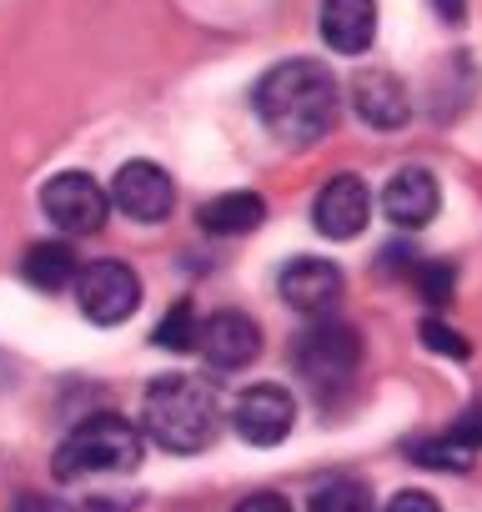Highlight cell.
Wrapping results in <instances>:
<instances>
[{
	"label": "cell",
	"instance_id": "cell-11",
	"mask_svg": "<svg viewBox=\"0 0 482 512\" xmlns=\"http://www.w3.org/2000/svg\"><path fill=\"white\" fill-rule=\"evenodd\" d=\"M282 297L287 307L322 317L342 302V267L327 262V256H297L292 267H282Z\"/></svg>",
	"mask_w": 482,
	"mask_h": 512
},
{
	"label": "cell",
	"instance_id": "cell-6",
	"mask_svg": "<svg viewBox=\"0 0 482 512\" xmlns=\"http://www.w3.org/2000/svg\"><path fill=\"white\" fill-rule=\"evenodd\" d=\"M297 367L302 377H312L317 387H342L357 367H362V337L347 322H317L312 332H302L297 342Z\"/></svg>",
	"mask_w": 482,
	"mask_h": 512
},
{
	"label": "cell",
	"instance_id": "cell-23",
	"mask_svg": "<svg viewBox=\"0 0 482 512\" xmlns=\"http://www.w3.org/2000/svg\"><path fill=\"white\" fill-rule=\"evenodd\" d=\"M387 512H442V507H437V497H432V492L407 487V492H397V497L387 502Z\"/></svg>",
	"mask_w": 482,
	"mask_h": 512
},
{
	"label": "cell",
	"instance_id": "cell-21",
	"mask_svg": "<svg viewBox=\"0 0 482 512\" xmlns=\"http://www.w3.org/2000/svg\"><path fill=\"white\" fill-rule=\"evenodd\" d=\"M417 287H422L427 307H447V297H452V267L447 262H427L417 272Z\"/></svg>",
	"mask_w": 482,
	"mask_h": 512
},
{
	"label": "cell",
	"instance_id": "cell-25",
	"mask_svg": "<svg viewBox=\"0 0 482 512\" xmlns=\"http://www.w3.org/2000/svg\"><path fill=\"white\" fill-rule=\"evenodd\" d=\"M427 6H432V11L442 16V21H452V26H457V21L467 16V0H427Z\"/></svg>",
	"mask_w": 482,
	"mask_h": 512
},
{
	"label": "cell",
	"instance_id": "cell-17",
	"mask_svg": "<svg viewBox=\"0 0 482 512\" xmlns=\"http://www.w3.org/2000/svg\"><path fill=\"white\" fill-rule=\"evenodd\" d=\"M307 512H372V487L362 477H332L312 492Z\"/></svg>",
	"mask_w": 482,
	"mask_h": 512
},
{
	"label": "cell",
	"instance_id": "cell-1",
	"mask_svg": "<svg viewBox=\"0 0 482 512\" xmlns=\"http://www.w3.org/2000/svg\"><path fill=\"white\" fill-rule=\"evenodd\" d=\"M257 116L287 146H312L337 126V81L317 61H282L257 81Z\"/></svg>",
	"mask_w": 482,
	"mask_h": 512
},
{
	"label": "cell",
	"instance_id": "cell-13",
	"mask_svg": "<svg viewBox=\"0 0 482 512\" xmlns=\"http://www.w3.org/2000/svg\"><path fill=\"white\" fill-rule=\"evenodd\" d=\"M317 26L337 56H362L377 41V0H322Z\"/></svg>",
	"mask_w": 482,
	"mask_h": 512
},
{
	"label": "cell",
	"instance_id": "cell-5",
	"mask_svg": "<svg viewBox=\"0 0 482 512\" xmlns=\"http://www.w3.org/2000/svg\"><path fill=\"white\" fill-rule=\"evenodd\" d=\"M41 206H46V216H51L61 231L91 236V231L106 226L111 196L101 191L96 176H86V171H61V176H51V181L41 186Z\"/></svg>",
	"mask_w": 482,
	"mask_h": 512
},
{
	"label": "cell",
	"instance_id": "cell-2",
	"mask_svg": "<svg viewBox=\"0 0 482 512\" xmlns=\"http://www.w3.org/2000/svg\"><path fill=\"white\" fill-rule=\"evenodd\" d=\"M141 422H146V437L156 447H166L176 457H191V452H206L211 447L216 422H221V407H216V392L201 377L171 372V377H156L146 387Z\"/></svg>",
	"mask_w": 482,
	"mask_h": 512
},
{
	"label": "cell",
	"instance_id": "cell-14",
	"mask_svg": "<svg viewBox=\"0 0 482 512\" xmlns=\"http://www.w3.org/2000/svg\"><path fill=\"white\" fill-rule=\"evenodd\" d=\"M352 101H357V116L367 121V126H377V131H397V126H407V91H402V81L392 76V71H367V76H357V86H352Z\"/></svg>",
	"mask_w": 482,
	"mask_h": 512
},
{
	"label": "cell",
	"instance_id": "cell-10",
	"mask_svg": "<svg viewBox=\"0 0 482 512\" xmlns=\"http://www.w3.org/2000/svg\"><path fill=\"white\" fill-rule=\"evenodd\" d=\"M312 221H317V231L332 236V241L362 236L367 221H372V191H367V181L352 176V171L332 176V181L317 191V201H312Z\"/></svg>",
	"mask_w": 482,
	"mask_h": 512
},
{
	"label": "cell",
	"instance_id": "cell-24",
	"mask_svg": "<svg viewBox=\"0 0 482 512\" xmlns=\"http://www.w3.org/2000/svg\"><path fill=\"white\" fill-rule=\"evenodd\" d=\"M231 512H292V502L282 492H252V497H241Z\"/></svg>",
	"mask_w": 482,
	"mask_h": 512
},
{
	"label": "cell",
	"instance_id": "cell-19",
	"mask_svg": "<svg viewBox=\"0 0 482 512\" xmlns=\"http://www.w3.org/2000/svg\"><path fill=\"white\" fill-rule=\"evenodd\" d=\"M196 327H201V317L191 312V302H176L161 322H156V347H166V352H191L196 347Z\"/></svg>",
	"mask_w": 482,
	"mask_h": 512
},
{
	"label": "cell",
	"instance_id": "cell-15",
	"mask_svg": "<svg viewBox=\"0 0 482 512\" xmlns=\"http://www.w3.org/2000/svg\"><path fill=\"white\" fill-rule=\"evenodd\" d=\"M262 221H267V201L257 191H221V196L201 201V211H196V226L211 236H247Z\"/></svg>",
	"mask_w": 482,
	"mask_h": 512
},
{
	"label": "cell",
	"instance_id": "cell-22",
	"mask_svg": "<svg viewBox=\"0 0 482 512\" xmlns=\"http://www.w3.org/2000/svg\"><path fill=\"white\" fill-rule=\"evenodd\" d=\"M447 432H452L462 447H472V452H477V447H482V407H467V412H462Z\"/></svg>",
	"mask_w": 482,
	"mask_h": 512
},
{
	"label": "cell",
	"instance_id": "cell-3",
	"mask_svg": "<svg viewBox=\"0 0 482 512\" xmlns=\"http://www.w3.org/2000/svg\"><path fill=\"white\" fill-rule=\"evenodd\" d=\"M141 467V432L121 412H96L66 432V442L51 457V472L61 482L81 477H121Z\"/></svg>",
	"mask_w": 482,
	"mask_h": 512
},
{
	"label": "cell",
	"instance_id": "cell-12",
	"mask_svg": "<svg viewBox=\"0 0 482 512\" xmlns=\"http://www.w3.org/2000/svg\"><path fill=\"white\" fill-rule=\"evenodd\" d=\"M437 206H442V191H437V176H432L427 166H402V171H392V181H387V191H382V211H387L392 226L417 231V226H427V221L437 216Z\"/></svg>",
	"mask_w": 482,
	"mask_h": 512
},
{
	"label": "cell",
	"instance_id": "cell-8",
	"mask_svg": "<svg viewBox=\"0 0 482 512\" xmlns=\"http://www.w3.org/2000/svg\"><path fill=\"white\" fill-rule=\"evenodd\" d=\"M216 372H236V367H252L262 357V327L247 312H216L196 327V347Z\"/></svg>",
	"mask_w": 482,
	"mask_h": 512
},
{
	"label": "cell",
	"instance_id": "cell-4",
	"mask_svg": "<svg viewBox=\"0 0 482 512\" xmlns=\"http://www.w3.org/2000/svg\"><path fill=\"white\" fill-rule=\"evenodd\" d=\"M76 302L86 312V322L96 327H121L136 307H141V277L126 262H91L76 272Z\"/></svg>",
	"mask_w": 482,
	"mask_h": 512
},
{
	"label": "cell",
	"instance_id": "cell-7",
	"mask_svg": "<svg viewBox=\"0 0 482 512\" xmlns=\"http://www.w3.org/2000/svg\"><path fill=\"white\" fill-rule=\"evenodd\" d=\"M292 422H297V402H292V392L277 387V382L247 387V392L236 397V407H231L236 437L252 442V447H277V442H287Z\"/></svg>",
	"mask_w": 482,
	"mask_h": 512
},
{
	"label": "cell",
	"instance_id": "cell-16",
	"mask_svg": "<svg viewBox=\"0 0 482 512\" xmlns=\"http://www.w3.org/2000/svg\"><path fill=\"white\" fill-rule=\"evenodd\" d=\"M81 262L66 241H36L26 256H21V277L36 287V292H66L76 282Z\"/></svg>",
	"mask_w": 482,
	"mask_h": 512
},
{
	"label": "cell",
	"instance_id": "cell-18",
	"mask_svg": "<svg viewBox=\"0 0 482 512\" xmlns=\"http://www.w3.org/2000/svg\"><path fill=\"white\" fill-rule=\"evenodd\" d=\"M407 457L422 462V467H437V472H467V467H472V447H462L452 432H437V437L412 442Z\"/></svg>",
	"mask_w": 482,
	"mask_h": 512
},
{
	"label": "cell",
	"instance_id": "cell-20",
	"mask_svg": "<svg viewBox=\"0 0 482 512\" xmlns=\"http://www.w3.org/2000/svg\"><path fill=\"white\" fill-rule=\"evenodd\" d=\"M422 342H427L437 357H452V362H467V357H472L467 337H462L457 327H447L442 317H427V322H422Z\"/></svg>",
	"mask_w": 482,
	"mask_h": 512
},
{
	"label": "cell",
	"instance_id": "cell-9",
	"mask_svg": "<svg viewBox=\"0 0 482 512\" xmlns=\"http://www.w3.org/2000/svg\"><path fill=\"white\" fill-rule=\"evenodd\" d=\"M106 196L131 221H166L171 206H176V186H171V176L156 161H126Z\"/></svg>",
	"mask_w": 482,
	"mask_h": 512
}]
</instances>
